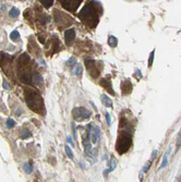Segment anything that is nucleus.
I'll return each instance as SVG.
<instances>
[{"mask_svg":"<svg viewBox=\"0 0 181 182\" xmlns=\"http://www.w3.org/2000/svg\"><path fill=\"white\" fill-rule=\"evenodd\" d=\"M99 7L100 4L96 1H92L83 7L81 12L79 13V18L83 23L90 28H94L99 21Z\"/></svg>","mask_w":181,"mask_h":182,"instance_id":"1","label":"nucleus"},{"mask_svg":"<svg viewBox=\"0 0 181 182\" xmlns=\"http://www.w3.org/2000/svg\"><path fill=\"white\" fill-rule=\"evenodd\" d=\"M25 100H26L27 106L33 111L37 112V113L44 111V101H43L42 96L36 90L26 89L25 90Z\"/></svg>","mask_w":181,"mask_h":182,"instance_id":"2","label":"nucleus"},{"mask_svg":"<svg viewBox=\"0 0 181 182\" xmlns=\"http://www.w3.org/2000/svg\"><path fill=\"white\" fill-rule=\"evenodd\" d=\"M132 144V133L131 131H121L119 133L117 144H116V149L119 154H125L127 153Z\"/></svg>","mask_w":181,"mask_h":182,"instance_id":"3","label":"nucleus"},{"mask_svg":"<svg viewBox=\"0 0 181 182\" xmlns=\"http://www.w3.org/2000/svg\"><path fill=\"white\" fill-rule=\"evenodd\" d=\"M54 15H55V21H56V23L59 25L60 27H63V26H68L72 23V18L69 17L68 14L66 13H63L59 10H56L55 13H54Z\"/></svg>","mask_w":181,"mask_h":182,"instance_id":"4","label":"nucleus"},{"mask_svg":"<svg viewBox=\"0 0 181 182\" xmlns=\"http://www.w3.org/2000/svg\"><path fill=\"white\" fill-rule=\"evenodd\" d=\"M72 115L75 120L77 121H83L85 119H89L90 116H91V112L85 109L84 107H77V108H74L73 111H72Z\"/></svg>","mask_w":181,"mask_h":182,"instance_id":"5","label":"nucleus"},{"mask_svg":"<svg viewBox=\"0 0 181 182\" xmlns=\"http://www.w3.org/2000/svg\"><path fill=\"white\" fill-rule=\"evenodd\" d=\"M61 2V6L63 7L64 9H67L68 11H75L80 4H81L82 1H71V0H62Z\"/></svg>","mask_w":181,"mask_h":182,"instance_id":"6","label":"nucleus"},{"mask_svg":"<svg viewBox=\"0 0 181 182\" xmlns=\"http://www.w3.org/2000/svg\"><path fill=\"white\" fill-rule=\"evenodd\" d=\"M97 64H98V63H96L95 61H90V60L86 61V67H87V70H89V72H90V74H91L93 77H97L98 74L100 73V72H99V69H98V67H97Z\"/></svg>","mask_w":181,"mask_h":182,"instance_id":"7","label":"nucleus"},{"mask_svg":"<svg viewBox=\"0 0 181 182\" xmlns=\"http://www.w3.org/2000/svg\"><path fill=\"white\" fill-rule=\"evenodd\" d=\"M90 135H91V139H92V143L96 144L99 140V136H100V130L98 127L96 126H93L92 127V131L90 132Z\"/></svg>","mask_w":181,"mask_h":182,"instance_id":"8","label":"nucleus"},{"mask_svg":"<svg viewBox=\"0 0 181 182\" xmlns=\"http://www.w3.org/2000/svg\"><path fill=\"white\" fill-rule=\"evenodd\" d=\"M74 37H75V31L73 28H69V30L64 32V40H66L67 45H70L74 40Z\"/></svg>","mask_w":181,"mask_h":182,"instance_id":"9","label":"nucleus"},{"mask_svg":"<svg viewBox=\"0 0 181 182\" xmlns=\"http://www.w3.org/2000/svg\"><path fill=\"white\" fill-rule=\"evenodd\" d=\"M30 61H31L30 56H28L27 54H22L19 58V65H21V67H25V65H27L28 63H30Z\"/></svg>","mask_w":181,"mask_h":182,"instance_id":"10","label":"nucleus"},{"mask_svg":"<svg viewBox=\"0 0 181 182\" xmlns=\"http://www.w3.org/2000/svg\"><path fill=\"white\" fill-rule=\"evenodd\" d=\"M12 61V57L6 53H0V63L3 67V64H9Z\"/></svg>","mask_w":181,"mask_h":182,"instance_id":"11","label":"nucleus"},{"mask_svg":"<svg viewBox=\"0 0 181 182\" xmlns=\"http://www.w3.org/2000/svg\"><path fill=\"white\" fill-rule=\"evenodd\" d=\"M100 85H102L106 91H109V93L111 94V95L115 94V92L112 91V87H111V82L109 81V80H106V79L102 80V81H100Z\"/></svg>","mask_w":181,"mask_h":182,"instance_id":"12","label":"nucleus"},{"mask_svg":"<svg viewBox=\"0 0 181 182\" xmlns=\"http://www.w3.org/2000/svg\"><path fill=\"white\" fill-rule=\"evenodd\" d=\"M100 101L103 103L104 106H106V107H108V108L112 107V101H111V99H110L109 97L106 95V94H103V95H100Z\"/></svg>","mask_w":181,"mask_h":182,"instance_id":"13","label":"nucleus"},{"mask_svg":"<svg viewBox=\"0 0 181 182\" xmlns=\"http://www.w3.org/2000/svg\"><path fill=\"white\" fill-rule=\"evenodd\" d=\"M43 77L39 73H33L32 74V84H42Z\"/></svg>","mask_w":181,"mask_h":182,"instance_id":"14","label":"nucleus"},{"mask_svg":"<svg viewBox=\"0 0 181 182\" xmlns=\"http://www.w3.org/2000/svg\"><path fill=\"white\" fill-rule=\"evenodd\" d=\"M108 45H109L111 48L117 47V45H118V39H117V37H115V36L110 35L109 37H108Z\"/></svg>","mask_w":181,"mask_h":182,"instance_id":"15","label":"nucleus"},{"mask_svg":"<svg viewBox=\"0 0 181 182\" xmlns=\"http://www.w3.org/2000/svg\"><path fill=\"white\" fill-rule=\"evenodd\" d=\"M170 148L167 150L165 153V155H164V158H163V162H162V164H161V167H159V168L161 169H163V168H165L166 167V165H167V163H168V155L170 154Z\"/></svg>","mask_w":181,"mask_h":182,"instance_id":"16","label":"nucleus"},{"mask_svg":"<svg viewBox=\"0 0 181 182\" xmlns=\"http://www.w3.org/2000/svg\"><path fill=\"white\" fill-rule=\"evenodd\" d=\"M38 21H39V23H42V24H47V23H49V21H50V18L47 15V14H40L39 15V18H38Z\"/></svg>","mask_w":181,"mask_h":182,"instance_id":"17","label":"nucleus"},{"mask_svg":"<svg viewBox=\"0 0 181 182\" xmlns=\"http://www.w3.org/2000/svg\"><path fill=\"white\" fill-rule=\"evenodd\" d=\"M82 71H83L82 65H81V64H76V65H75V68L73 69V74H74L75 76H79L80 74L82 73Z\"/></svg>","mask_w":181,"mask_h":182,"instance_id":"18","label":"nucleus"},{"mask_svg":"<svg viewBox=\"0 0 181 182\" xmlns=\"http://www.w3.org/2000/svg\"><path fill=\"white\" fill-rule=\"evenodd\" d=\"M19 14H20V11H19L18 8H11L10 11H9V15L11 18H17Z\"/></svg>","mask_w":181,"mask_h":182,"instance_id":"19","label":"nucleus"},{"mask_svg":"<svg viewBox=\"0 0 181 182\" xmlns=\"http://www.w3.org/2000/svg\"><path fill=\"white\" fill-rule=\"evenodd\" d=\"M19 37H20V33L18 31H13L10 34V39L13 40V41H18L19 40Z\"/></svg>","mask_w":181,"mask_h":182,"instance_id":"20","label":"nucleus"},{"mask_svg":"<svg viewBox=\"0 0 181 182\" xmlns=\"http://www.w3.org/2000/svg\"><path fill=\"white\" fill-rule=\"evenodd\" d=\"M31 136V131L27 130V129H23L22 131H21V137L22 139H27V137Z\"/></svg>","mask_w":181,"mask_h":182,"instance_id":"21","label":"nucleus"},{"mask_svg":"<svg viewBox=\"0 0 181 182\" xmlns=\"http://www.w3.org/2000/svg\"><path fill=\"white\" fill-rule=\"evenodd\" d=\"M40 3L45 7V8H50L54 4V0H40Z\"/></svg>","mask_w":181,"mask_h":182,"instance_id":"22","label":"nucleus"},{"mask_svg":"<svg viewBox=\"0 0 181 182\" xmlns=\"http://www.w3.org/2000/svg\"><path fill=\"white\" fill-rule=\"evenodd\" d=\"M116 168V159L112 157L111 158V162H110V166H109V169H108V170H106L105 171V174L107 173V172H110V171H112L113 169Z\"/></svg>","mask_w":181,"mask_h":182,"instance_id":"23","label":"nucleus"},{"mask_svg":"<svg viewBox=\"0 0 181 182\" xmlns=\"http://www.w3.org/2000/svg\"><path fill=\"white\" fill-rule=\"evenodd\" d=\"M23 169H24V171H25L26 173H31V172L33 171V166H32L31 164H25V165L23 166Z\"/></svg>","mask_w":181,"mask_h":182,"instance_id":"24","label":"nucleus"},{"mask_svg":"<svg viewBox=\"0 0 181 182\" xmlns=\"http://www.w3.org/2000/svg\"><path fill=\"white\" fill-rule=\"evenodd\" d=\"M15 127V121L12 120V119H8L7 120V128L8 129H12Z\"/></svg>","mask_w":181,"mask_h":182,"instance_id":"25","label":"nucleus"},{"mask_svg":"<svg viewBox=\"0 0 181 182\" xmlns=\"http://www.w3.org/2000/svg\"><path fill=\"white\" fill-rule=\"evenodd\" d=\"M154 54H155V50H153V51L151 53L149 58H148V67H149V68L152 67V64H153V60H154Z\"/></svg>","mask_w":181,"mask_h":182,"instance_id":"26","label":"nucleus"},{"mask_svg":"<svg viewBox=\"0 0 181 182\" xmlns=\"http://www.w3.org/2000/svg\"><path fill=\"white\" fill-rule=\"evenodd\" d=\"M64 148H66V153H67V155L69 156V158H71V159H73V153H72V150H71V148L69 147V146H66V147H64Z\"/></svg>","mask_w":181,"mask_h":182,"instance_id":"27","label":"nucleus"},{"mask_svg":"<svg viewBox=\"0 0 181 182\" xmlns=\"http://www.w3.org/2000/svg\"><path fill=\"white\" fill-rule=\"evenodd\" d=\"M75 62H76V60H75V58H73V57H71L70 59L67 61V65H74L75 64Z\"/></svg>","mask_w":181,"mask_h":182,"instance_id":"28","label":"nucleus"},{"mask_svg":"<svg viewBox=\"0 0 181 182\" xmlns=\"http://www.w3.org/2000/svg\"><path fill=\"white\" fill-rule=\"evenodd\" d=\"M106 121H107V124L108 126H110L111 124V117H110V115L109 113H106Z\"/></svg>","mask_w":181,"mask_h":182,"instance_id":"29","label":"nucleus"},{"mask_svg":"<svg viewBox=\"0 0 181 182\" xmlns=\"http://www.w3.org/2000/svg\"><path fill=\"white\" fill-rule=\"evenodd\" d=\"M2 85H3V87H4V89H6V90H9V89H10V86H9V84H8V83H7L6 81H3Z\"/></svg>","mask_w":181,"mask_h":182,"instance_id":"30","label":"nucleus"},{"mask_svg":"<svg viewBox=\"0 0 181 182\" xmlns=\"http://www.w3.org/2000/svg\"><path fill=\"white\" fill-rule=\"evenodd\" d=\"M67 140H68V142H69V143H70L71 145H73V146H74V143H73V142H72V139H71V137H70V136H68V139H67Z\"/></svg>","mask_w":181,"mask_h":182,"instance_id":"31","label":"nucleus"},{"mask_svg":"<svg viewBox=\"0 0 181 182\" xmlns=\"http://www.w3.org/2000/svg\"><path fill=\"white\" fill-rule=\"evenodd\" d=\"M80 166H81L83 169H85V164H84L83 162H80Z\"/></svg>","mask_w":181,"mask_h":182,"instance_id":"32","label":"nucleus"},{"mask_svg":"<svg viewBox=\"0 0 181 182\" xmlns=\"http://www.w3.org/2000/svg\"><path fill=\"white\" fill-rule=\"evenodd\" d=\"M156 154H157V150H154V153H153V155H152V159H153L155 156H156Z\"/></svg>","mask_w":181,"mask_h":182,"instance_id":"33","label":"nucleus"}]
</instances>
